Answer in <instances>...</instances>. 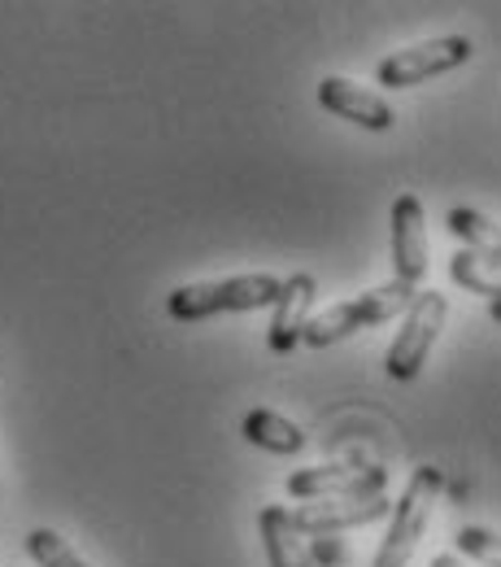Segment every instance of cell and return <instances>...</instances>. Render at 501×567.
<instances>
[{"label": "cell", "instance_id": "obj_1", "mask_svg": "<svg viewBox=\"0 0 501 567\" xmlns=\"http://www.w3.org/2000/svg\"><path fill=\"white\" fill-rule=\"evenodd\" d=\"M410 301H415V288H406V284H397V280L379 284V288H366L358 297H345V301L327 306L323 315H310L301 341L314 346V350H327V346H336V341H345V337H354V332L379 328V323H388V319H401Z\"/></svg>", "mask_w": 501, "mask_h": 567}, {"label": "cell", "instance_id": "obj_2", "mask_svg": "<svg viewBox=\"0 0 501 567\" xmlns=\"http://www.w3.org/2000/svg\"><path fill=\"white\" fill-rule=\"evenodd\" d=\"M280 284L284 280H275L267 271H258V276H231V280L184 284V288H175L166 297V310L179 323H201V319H215V315L262 310V306H275Z\"/></svg>", "mask_w": 501, "mask_h": 567}, {"label": "cell", "instance_id": "obj_3", "mask_svg": "<svg viewBox=\"0 0 501 567\" xmlns=\"http://www.w3.org/2000/svg\"><path fill=\"white\" fill-rule=\"evenodd\" d=\"M440 485H445V476H440V467H431V463L410 476L401 502L388 511L393 524H388V533H384V542H379L375 564L370 567H410V559H415V550H419V542H424V533H428V524H431Z\"/></svg>", "mask_w": 501, "mask_h": 567}, {"label": "cell", "instance_id": "obj_4", "mask_svg": "<svg viewBox=\"0 0 501 567\" xmlns=\"http://www.w3.org/2000/svg\"><path fill=\"white\" fill-rule=\"evenodd\" d=\"M445 319H449V297L436 292V288H419L415 301L406 306L401 315V332L393 337L388 346V358H384V371L393 380H415L424 367H428V354L436 346V337L445 332Z\"/></svg>", "mask_w": 501, "mask_h": 567}, {"label": "cell", "instance_id": "obj_5", "mask_svg": "<svg viewBox=\"0 0 501 567\" xmlns=\"http://www.w3.org/2000/svg\"><path fill=\"white\" fill-rule=\"evenodd\" d=\"M471 40L467 35H436V40H424V44H410V49H397L388 53L379 66H375V79L379 87H419L436 74H449L458 66L471 62Z\"/></svg>", "mask_w": 501, "mask_h": 567}, {"label": "cell", "instance_id": "obj_6", "mask_svg": "<svg viewBox=\"0 0 501 567\" xmlns=\"http://www.w3.org/2000/svg\"><path fill=\"white\" fill-rule=\"evenodd\" d=\"M388 489V472L379 463H332V467H301L288 476V494L301 502H323V497H375Z\"/></svg>", "mask_w": 501, "mask_h": 567}, {"label": "cell", "instance_id": "obj_7", "mask_svg": "<svg viewBox=\"0 0 501 567\" xmlns=\"http://www.w3.org/2000/svg\"><path fill=\"white\" fill-rule=\"evenodd\" d=\"M393 511V502L384 494L375 497H323V502H305L292 515V528L301 537H341L349 528H362V524H375Z\"/></svg>", "mask_w": 501, "mask_h": 567}, {"label": "cell", "instance_id": "obj_8", "mask_svg": "<svg viewBox=\"0 0 501 567\" xmlns=\"http://www.w3.org/2000/svg\"><path fill=\"white\" fill-rule=\"evenodd\" d=\"M428 267V214L415 193H401L393 202V280L419 292Z\"/></svg>", "mask_w": 501, "mask_h": 567}, {"label": "cell", "instance_id": "obj_9", "mask_svg": "<svg viewBox=\"0 0 501 567\" xmlns=\"http://www.w3.org/2000/svg\"><path fill=\"white\" fill-rule=\"evenodd\" d=\"M319 105H323L327 114H336V118L362 127V132H388V127L397 123L393 105H388L379 92L362 87V83L345 79V74H327V79L319 83Z\"/></svg>", "mask_w": 501, "mask_h": 567}, {"label": "cell", "instance_id": "obj_10", "mask_svg": "<svg viewBox=\"0 0 501 567\" xmlns=\"http://www.w3.org/2000/svg\"><path fill=\"white\" fill-rule=\"evenodd\" d=\"M314 297H319V284L314 276H288L280 284V297L271 306V328H267V346L275 354H292L301 346V332L310 323V310H314Z\"/></svg>", "mask_w": 501, "mask_h": 567}, {"label": "cell", "instance_id": "obj_11", "mask_svg": "<svg viewBox=\"0 0 501 567\" xmlns=\"http://www.w3.org/2000/svg\"><path fill=\"white\" fill-rule=\"evenodd\" d=\"M258 528H262V546H267V564H271V567H314V564H310V555H305L301 533L292 528L288 506H280V502L262 506Z\"/></svg>", "mask_w": 501, "mask_h": 567}, {"label": "cell", "instance_id": "obj_12", "mask_svg": "<svg viewBox=\"0 0 501 567\" xmlns=\"http://www.w3.org/2000/svg\"><path fill=\"white\" fill-rule=\"evenodd\" d=\"M240 432H244L249 445H258V450H267V454H301L305 441H310V436L292 424V420H284L280 411H262V406L244 415Z\"/></svg>", "mask_w": 501, "mask_h": 567}, {"label": "cell", "instance_id": "obj_13", "mask_svg": "<svg viewBox=\"0 0 501 567\" xmlns=\"http://www.w3.org/2000/svg\"><path fill=\"white\" fill-rule=\"evenodd\" d=\"M445 227L462 240L467 254H476V258L501 267V227L493 218H484V214L471 210V206H453V210L445 214Z\"/></svg>", "mask_w": 501, "mask_h": 567}, {"label": "cell", "instance_id": "obj_14", "mask_svg": "<svg viewBox=\"0 0 501 567\" xmlns=\"http://www.w3.org/2000/svg\"><path fill=\"white\" fill-rule=\"evenodd\" d=\"M449 276L458 288H467V292H480V297H501V267L493 262H484V258H476V254H467V249H458L453 258H449Z\"/></svg>", "mask_w": 501, "mask_h": 567}, {"label": "cell", "instance_id": "obj_15", "mask_svg": "<svg viewBox=\"0 0 501 567\" xmlns=\"http://www.w3.org/2000/svg\"><path fill=\"white\" fill-rule=\"evenodd\" d=\"M27 555L40 567H92L74 550L71 542H66L62 533H53V528H31V533H27Z\"/></svg>", "mask_w": 501, "mask_h": 567}, {"label": "cell", "instance_id": "obj_16", "mask_svg": "<svg viewBox=\"0 0 501 567\" xmlns=\"http://www.w3.org/2000/svg\"><path fill=\"white\" fill-rule=\"evenodd\" d=\"M458 550L467 555V564L501 567V537L493 533V528H480V524L458 528Z\"/></svg>", "mask_w": 501, "mask_h": 567}, {"label": "cell", "instance_id": "obj_17", "mask_svg": "<svg viewBox=\"0 0 501 567\" xmlns=\"http://www.w3.org/2000/svg\"><path fill=\"white\" fill-rule=\"evenodd\" d=\"M305 555H310V564L341 567L345 564V542H341V537H314V546H310Z\"/></svg>", "mask_w": 501, "mask_h": 567}, {"label": "cell", "instance_id": "obj_18", "mask_svg": "<svg viewBox=\"0 0 501 567\" xmlns=\"http://www.w3.org/2000/svg\"><path fill=\"white\" fill-rule=\"evenodd\" d=\"M428 567H476V564H467V559H458V555H436Z\"/></svg>", "mask_w": 501, "mask_h": 567}, {"label": "cell", "instance_id": "obj_19", "mask_svg": "<svg viewBox=\"0 0 501 567\" xmlns=\"http://www.w3.org/2000/svg\"><path fill=\"white\" fill-rule=\"evenodd\" d=\"M489 319H493V323H501V297H493V301H489Z\"/></svg>", "mask_w": 501, "mask_h": 567}]
</instances>
